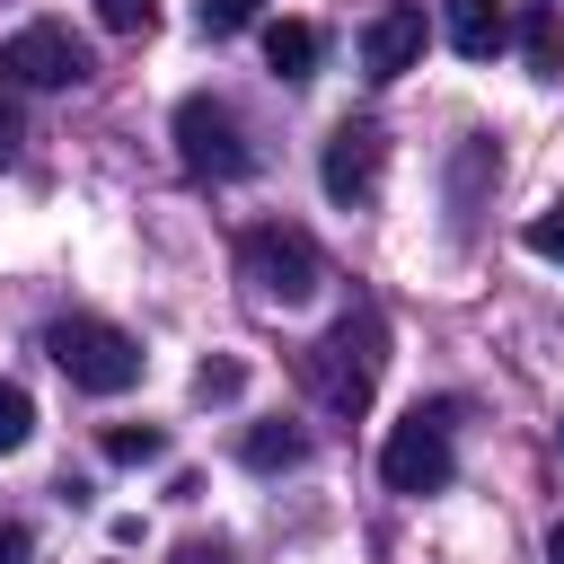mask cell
Returning a JSON list of instances; mask_svg holds the SVG:
<instances>
[{"label":"cell","instance_id":"6da1fadb","mask_svg":"<svg viewBox=\"0 0 564 564\" xmlns=\"http://www.w3.org/2000/svg\"><path fill=\"white\" fill-rule=\"evenodd\" d=\"M379 370H388V317L379 300H352L308 352H300V388L326 405V414H361L379 397Z\"/></svg>","mask_w":564,"mask_h":564},{"label":"cell","instance_id":"7a4b0ae2","mask_svg":"<svg viewBox=\"0 0 564 564\" xmlns=\"http://www.w3.org/2000/svg\"><path fill=\"white\" fill-rule=\"evenodd\" d=\"M176 167L194 176V185H238L247 167H256V141H247V123H238V106L229 97H212V88H194V97H176Z\"/></svg>","mask_w":564,"mask_h":564},{"label":"cell","instance_id":"3957f363","mask_svg":"<svg viewBox=\"0 0 564 564\" xmlns=\"http://www.w3.org/2000/svg\"><path fill=\"white\" fill-rule=\"evenodd\" d=\"M44 352H53V370H62L70 388H88V397L141 388V344H132L115 317H53V326H44Z\"/></svg>","mask_w":564,"mask_h":564},{"label":"cell","instance_id":"277c9868","mask_svg":"<svg viewBox=\"0 0 564 564\" xmlns=\"http://www.w3.org/2000/svg\"><path fill=\"white\" fill-rule=\"evenodd\" d=\"M238 282L256 291V300H308L317 282H326V256H317V238L308 229H291V220H256L247 238H238Z\"/></svg>","mask_w":564,"mask_h":564},{"label":"cell","instance_id":"5b68a950","mask_svg":"<svg viewBox=\"0 0 564 564\" xmlns=\"http://www.w3.org/2000/svg\"><path fill=\"white\" fill-rule=\"evenodd\" d=\"M379 476H388V494H441V485L458 476L449 405H414L405 423H388V441H379Z\"/></svg>","mask_w":564,"mask_h":564},{"label":"cell","instance_id":"8992f818","mask_svg":"<svg viewBox=\"0 0 564 564\" xmlns=\"http://www.w3.org/2000/svg\"><path fill=\"white\" fill-rule=\"evenodd\" d=\"M0 70H9L18 88H79V79H88V44H79L70 26L35 18V26H18V35L0 44Z\"/></svg>","mask_w":564,"mask_h":564},{"label":"cell","instance_id":"52a82bcc","mask_svg":"<svg viewBox=\"0 0 564 564\" xmlns=\"http://www.w3.org/2000/svg\"><path fill=\"white\" fill-rule=\"evenodd\" d=\"M379 167H388L379 123H335V132H326L317 176H326V194H335V203H370V194H379Z\"/></svg>","mask_w":564,"mask_h":564},{"label":"cell","instance_id":"ba28073f","mask_svg":"<svg viewBox=\"0 0 564 564\" xmlns=\"http://www.w3.org/2000/svg\"><path fill=\"white\" fill-rule=\"evenodd\" d=\"M423 35H432V26H423V0H388V9L361 26V70H370V79H405V70L423 62Z\"/></svg>","mask_w":564,"mask_h":564},{"label":"cell","instance_id":"9c48e42d","mask_svg":"<svg viewBox=\"0 0 564 564\" xmlns=\"http://www.w3.org/2000/svg\"><path fill=\"white\" fill-rule=\"evenodd\" d=\"M511 44V18H502V0H449V53H467V62H494Z\"/></svg>","mask_w":564,"mask_h":564},{"label":"cell","instance_id":"30bf717a","mask_svg":"<svg viewBox=\"0 0 564 564\" xmlns=\"http://www.w3.org/2000/svg\"><path fill=\"white\" fill-rule=\"evenodd\" d=\"M238 458H247L256 476H273V467H300V458H308V432H300V423H282V414H273V423H247Z\"/></svg>","mask_w":564,"mask_h":564},{"label":"cell","instance_id":"8fae6325","mask_svg":"<svg viewBox=\"0 0 564 564\" xmlns=\"http://www.w3.org/2000/svg\"><path fill=\"white\" fill-rule=\"evenodd\" d=\"M317 53H326V44H317V26H308V18H273V26H264V62H273L282 79H308V70H317Z\"/></svg>","mask_w":564,"mask_h":564},{"label":"cell","instance_id":"7c38bea8","mask_svg":"<svg viewBox=\"0 0 564 564\" xmlns=\"http://www.w3.org/2000/svg\"><path fill=\"white\" fill-rule=\"evenodd\" d=\"M115 467H150V458H167V432L159 423H106V441H97Z\"/></svg>","mask_w":564,"mask_h":564},{"label":"cell","instance_id":"4fadbf2b","mask_svg":"<svg viewBox=\"0 0 564 564\" xmlns=\"http://www.w3.org/2000/svg\"><path fill=\"white\" fill-rule=\"evenodd\" d=\"M520 53H529V70H538V79H555V70H564V35H555V9H529V18H520Z\"/></svg>","mask_w":564,"mask_h":564},{"label":"cell","instance_id":"5bb4252c","mask_svg":"<svg viewBox=\"0 0 564 564\" xmlns=\"http://www.w3.org/2000/svg\"><path fill=\"white\" fill-rule=\"evenodd\" d=\"M26 432H35V397H26L18 379H0V458L26 449Z\"/></svg>","mask_w":564,"mask_h":564},{"label":"cell","instance_id":"9a60e30c","mask_svg":"<svg viewBox=\"0 0 564 564\" xmlns=\"http://www.w3.org/2000/svg\"><path fill=\"white\" fill-rule=\"evenodd\" d=\"M106 35H159V0H97Z\"/></svg>","mask_w":564,"mask_h":564},{"label":"cell","instance_id":"2e32d148","mask_svg":"<svg viewBox=\"0 0 564 564\" xmlns=\"http://www.w3.org/2000/svg\"><path fill=\"white\" fill-rule=\"evenodd\" d=\"M520 247H529V256H546V264H564V194H555L546 212H529V229H520Z\"/></svg>","mask_w":564,"mask_h":564},{"label":"cell","instance_id":"e0dca14e","mask_svg":"<svg viewBox=\"0 0 564 564\" xmlns=\"http://www.w3.org/2000/svg\"><path fill=\"white\" fill-rule=\"evenodd\" d=\"M238 388H247V361H229V352H220V361H203V370H194V397H203V405H229V397H238Z\"/></svg>","mask_w":564,"mask_h":564},{"label":"cell","instance_id":"ac0fdd59","mask_svg":"<svg viewBox=\"0 0 564 564\" xmlns=\"http://www.w3.org/2000/svg\"><path fill=\"white\" fill-rule=\"evenodd\" d=\"M194 18H203V35H238L256 18V0H194Z\"/></svg>","mask_w":564,"mask_h":564},{"label":"cell","instance_id":"d6986e66","mask_svg":"<svg viewBox=\"0 0 564 564\" xmlns=\"http://www.w3.org/2000/svg\"><path fill=\"white\" fill-rule=\"evenodd\" d=\"M176 564H238V555H229L220 538H185V546H176Z\"/></svg>","mask_w":564,"mask_h":564},{"label":"cell","instance_id":"ffe728a7","mask_svg":"<svg viewBox=\"0 0 564 564\" xmlns=\"http://www.w3.org/2000/svg\"><path fill=\"white\" fill-rule=\"evenodd\" d=\"M0 564H26V529L18 520H0Z\"/></svg>","mask_w":564,"mask_h":564},{"label":"cell","instance_id":"44dd1931","mask_svg":"<svg viewBox=\"0 0 564 564\" xmlns=\"http://www.w3.org/2000/svg\"><path fill=\"white\" fill-rule=\"evenodd\" d=\"M546 564H564V520H555V529H546Z\"/></svg>","mask_w":564,"mask_h":564},{"label":"cell","instance_id":"7402d4cb","mask_svg":"<svg viewBox=\"0 0 564 564\" xmlns=\"http://www.w3.org/2000/svg\"><path fill=\"white\" fill-rule=\"evenodd\" d=\"M555 449H564V423H555Z\"/></svg>","mask_w":564,"mask_h":564}]
</instances>
